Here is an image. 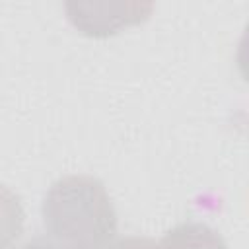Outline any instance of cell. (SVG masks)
<instances>
[{
  "mask_svg": "<svg viewBox=\"0 0 249 249\" xmlns=\"http://www.w3.org/2000/svg\"><path fill=\"white\" fill-rule=\"evenodd\" d=\"M43 214L56 239L82 249H97L115 231V212L103 185L84 175L54 183L45 198Z\"/></svg>",
  "mask_w": 249,
  "mask_h": 249,
  "instance_id": "6da1fadb",
  "label": "cell"
},
{
  "mask_svg": "<svg viewBox=\"0 0 249 249\" xmlns=\"http://www.w3.org/2000/svg\"><path fill=\"white\" fill-rule=\"evenodd\" d=\"M68 19L88 35H111L146 19L154 6L142 2H66Z\"/></svg>",
  "mask_w": 249,
  "mask_h": 249,
  "instance_id": "7a4b0ae2",
  "label": "cell"
},
{
  "mask_svg": "<svg viewBox=\"0 0 249 249\" xmlns=\"http://www.w3.org/2000/svg\"><path fill=\"white\" fill-rule=\"evenodd\" d=\"M158 249H224V243L206 226L183 224L169 231Z\"/></svg>",
  "mask_w": 249,
  "mask_h": 249,
  "instance_id": "3957f363",
  "label": "cell"
},
{
  "mask_svg": "<svg viewBox=\"0 0 249 249\" xmlns=\"http://www.w3.org/2000/svg\"><path fill=\"white\" fill-rule=\"evenodd\" d=\"M21 230V208L18 198L0 187V249L18 237Z\"/></svg>",
  "mask_w": 249,
  "mask_h": 249,
  "instance_id": "277c9868",
  "label": "cell"
},
{
  "mask_svg": "<svg viewBox=\"0 0 249 249\" xmlns=\"http://www.w3.org/2000/svg\"><path fill=\"white\" fill-rule=\"evenodd\" d=\"M19 249H82L76 245H70L62 239H51V237H35L31 241H27L25 245H21Z\"/></svg>",
  "mask_w": 249,
  "mask_h": 249,
  "instance_id": "5b68a950",
  "label": "cell"
},
{
  "mask_svg": "<svg viewBox=\"0 0 249 249\" xmlns=\"http://www.w3.org/2000/svg\"><path fill=\"white\" fill-rule=\"evenodd\" d=\"M97 249H158L154 243H150L148 239H136V237H128V239H119V241H105L103 245H99Z\"/></svg>",
  "mask_w": 249,
  "mask_h": 249,
  "instance_id": "8992f818",
  "label": "cell"
}]
</instances>
